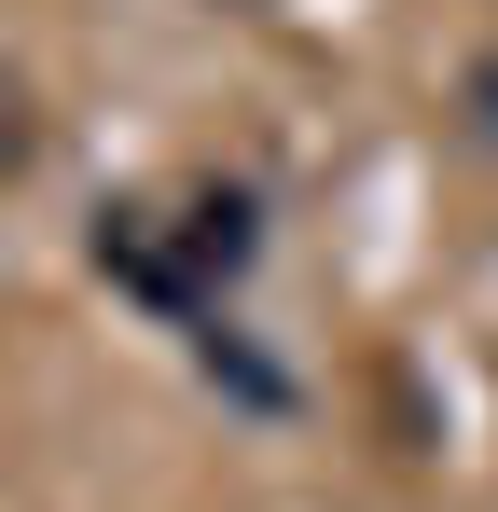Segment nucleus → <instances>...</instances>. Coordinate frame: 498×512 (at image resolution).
Instances as JSON below:
<instances>
[{"label": "nucleus", "instance_id": "1", "mask_svg": "<svg viewBox=\"0 0 498 512\" xmlns=\"http://www.w3.org/2000/svg\"><path fill=\"white\" fill-rule=\"evenodd\" d=\"M97 263H111L125 291H153V305H180V319L208 305V277H194V236H180L166 208H111V222H97Z\"/></svg>", "mask_w": 498, "mask_h": 512}, {"label": "nucleus", "instance_id": "2", "mask_svg": "<svg viewBox=\"0 0 498 512\" xmlns=\"http://www.w3.org/2000/svg\"><path fill=\"white\" fill-rule=\"evenodd\" d=\"M457 111H471V139H485V153H498V56H485V70H471V84H457Z\"/></svg>", "mask_w": 498, "mask_h": 512}]
</instances>
